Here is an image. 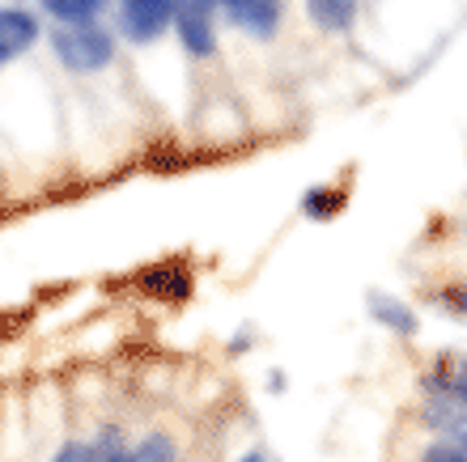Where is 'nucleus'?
Returning a JSON list of instances; mask_svg holds the SVG:
<instances>
[{
  "label": "nucleus",
  "mask_w": 467,
  "mask_h": 462,
  "mask_svg": "<svg viewBox=\"0 0 467 462\" xmlns=\"http://www.w3.org/2000/svg\"><path fill=\"white\" fill-rule=\"evenodd\" d=\"M420 420L430 433H442V437H455L467 428V403L455 399V395H425V407H420Z\"/></svg>",
  "instance_id": "20e7f679"
},
{
  "label": "nucleus",
  "mask_w": 467,
  "mask_h": 462,
  "mask_svg": "<svg viewBox=\"0 0 467 462\" xmlns=\"http://www.w3.org/2000/svg\"><path fill=\"white\" fill-rule=\"evenodd\" d=\"M179 5L183 0H123V30L136 43H149L174 22Z\"/></svg>",
  "instance_id": "f03ea898"
},
{
  "label": "nucleus",
  "mask_w": 467,
  "mask_h": 462,
  "mask_svg": "<svg viewBox=\"0 0 467 462\" xmlns=\"http://www.w3.org/2000/svg\"><path fill=\"white\" fill-rule=\"evenodd\" d=\"M306 9L323 30H348L357 17V0H306Z\"/></svg>",
  "instance_id": "1a4fd4ad"
},
{
  "label": "nucleus",
  "mask_w": 467,
  "mask_h": 462,
  "mask_svg": "<svg viewBox=\"0 0 467 462\" xmlns=\"http://www.w3.org/2000/svg\"><path fill=\"white\" fill-rule=\"evenodd\" d=\"M455 395V399L467 403V356H459V361H446V365H438L430 377H425V395Z\"/></svg>",
  "instance_id": "6e6552de"
},
{
  "label": "nucleus",
  "mask_w": 467,
  "mask_h": 462,
  "mask_svg": "<svg viewBox=\"0 0 467 462\" xmlns=\"http://www.w3.org/2000/svg\"><path fill=\"white\" fill-rule=\"evenodd\" d=\"M56 462H94V458H89L86 446H64L60 458H56Z\"/></svg>",
  "instance_id": "ddd939ff"
},
{
  "label": "nucleus",
  "mask_w": 467,
  "mask_h": 462,
  "mask_svg": "<svg viewBox=\"0 0 467 462\" xmlns=\"http://www.w3.org/2000/svg\"><path fill=\"white\" fill-rule=\"evenodd\" d=\"M451 302H455L459 310H463V314H467V284H459V289H451Z\"/></svg>",
  "instance_id": "2eb2a0df"
},
{
  "label": "nucleus",
  "mask_w": 467,
  "mask_h": 462,
  "mask_svg": "<svg viewBox=\"0 0 467 462\" xmlns=\"http://www.w3.org/2000/svg\"><path fill=\"white\" fill-rule=\"evenodd\" d=\"M94 462H136V454H128V450H115V454H102V458H94Z\"/></svg>",
  "instance_id": "4468645a"
},
{
  "label": "nucleus",
  "mask_w": 467,
  "mask_h": 462,
  "mask_svg": "<svg viewBox=\"0 0 467 462\" xmlns=\"http://www.w3.org/2000/svg\"><path fill=\"white\" fill-rule=\"evenodd\" d=\"M238 462H264V454H243Z\"/></svg>",
  "instance_id": "dca6fc26"
},
{
  "label": "nucleus",
  "mask_w": 467,
  "mask_h": 462,
  "mask_svg": "<svg viewBox=\"0 0 467 462\" xmlns=\"http://www.w3.org/2000/svg\"><path fill=\"white\" fill-rule=\"evenodd\" d=\"M225 9L234 13V22L243 26L246 35L255 38H268L276 30V17H281L276 0H225Z\"/></svg>",
  "instance_id": "39448f33"
},
{
  "label": "nucleus",
  "mask_w": 467,
  "mask_h": 462,
  "mask_svg": "<svg viewBox=\"0 0 467 462\" xmlns=\"http://www.w3.org/2000/svg\"><path fill=\"white\" fill-rule=\"evenodd\" d=\"M174 458V446L166 437H149L140 450H136V462H171Z\"/></svg>",
  "instance_id": "f8f14e48"
},
{
  "label": "nucleus",
  "mask_w": 467,
  "mask_h": 462,
  "mask_svg": "<svg viewBox=\"0 0 467 462\" xmlns=\"http://www.w3.org/2000/svg\"><path fill=\"white\" fill-rule=\"evenodd\" d=\"M56 56H60L68 68H77V73H94V68H107V64H111L115 38L94 22L60 26V30H56Z\"/></svg>",
  "instance_id": "f257e3e1"
},
{
  "label": "nucleus",
  "mask_w": 467,
  "mask_h": 462,
  "mask_svg": "<svg viewBox=\"0 0 467 462\" xmlns=\"http://www.w3.org/2000/svg\"><path fill=\"white\" fill-rule=\"evenodd\" d=\"M302 208H306V217L327 221L336 208H340V195H336V191H310L306 200H302Z\"/></svg>",
  "instance_id": "9b49d317"
},
{
  "label": "nucleus",
  "mask_w": 467,
  "mask_h": 462,
  "mask_svg": "<svg viewBox=\"0 0 467 462\" xmlns=\"http://www.w3.org/2000/svg\"><path fill=\"white\" fill-rule=\"evenodd\" d=\"M369 314L379 318L387 331H395V335H417L420 331L412 305H404L400 297H391V293H369Z\"/></svg>",
  "instance_id": "0eeeda50"
},
{
  "label": "nucleus",
  "mask_w": 467,
  "mask_h": 462,
  "mask_svg": "<svg viewBox=\"0 0 467 462\" xmlns=\"http://www.w3.org/2000/svg\"><path fill=\"white\" fill-rule=\"evenodd\" d=\"M174 26H179V38H183V47L192 51V56H213L217 51V35H213V22H209V9H200V5H192V0H183L179 5V13H174Z\"/></svg>",
  "instance_id": "7ed1b4c3"
},
{
  "label": "nucleus",
  "mask_w": 467,
  "mask_h": 462,
  "mask_svg": "<svg viewBox=\"0 0 467 462\" xmlns=\"http://www.w3.org/2000/svg\"><path fill=\"white\" fill-rule=\"evenodd\" d=\"M38 5H43L51 17H60L64 26H81V22H89L94 13H102L107 0H38Z\"/></svg>",
  "instance_id": "9d476101"
},
{
  "label": "nucleus",
  "mask_w": 467,
  "mask_h": 462,
  "mask_svg": "<svg viewBox=\"0 0 467 462\" xmlns=\"http://www.w3.org/2000/svg\"><path fill=\"white\" fill-rule=\"evenodd\" d=\"M35 38H38L35 17H26V13H17V9H0V64L13 60V56H22Z\"/></svg>",
  "instance_id": "423d86ee"
}]
</instances>
